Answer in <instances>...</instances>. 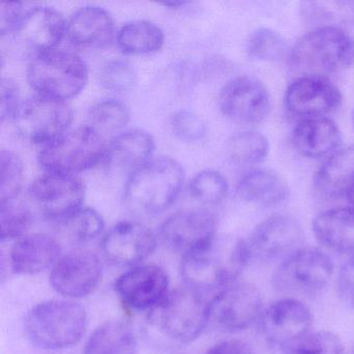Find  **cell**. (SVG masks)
<instances>
[{
	"label": "cell",
	"mask_w": 354,
	"mask_h": 354,
	"mask_svg": "<svg viewBox=\"0 0 354 354\" xmlns=\"http://www.w3.org/2000/svg\"><path fill=\"white\" fill-rule=\"evenodd\" d=\"M252 263L245 239L223 242L215 238L206 245L182 257L181 273L185 283L200 292L221 291L237 283Z\"/></svg>",
	"instance_id": "obj_1"
},
{
	"label": "cell",
	"mask_w": 354,
	"mask_h": 354,
	"mask_svg": "<svg viewBox=\"0 0 354 354\" xmlns=\"http://www.w3.org/2000/svg\"><path fill=\"white\" fill-rule=\"evenodd\" d=\"M184 183V171L169 157L152 158L131 174L125 189L128 206L134 212L155 215L175 202Z\"/></svg>",
	"instance_id": "obj_2"
},
{
	"label": "cell",
	"mask_w": 354,
	"mask_h": 354,
	"mask_svg": "<svg viewBox=\"0 0 354 354\" xmlns=\"http://www.w3.org/2000/svg\"><path fill=\"white\" fill-rule=\"evenodd\" d=\"M86 324V310L80 304L49 300L37 304L28 312L24 329L28 339L37 347L59 350L80 343Z\"/></svg>",
	"instance_id": "obj_3"
},
{
	"label": "cell",
	"mask_w": 354,
	"mask_h": 354,
	"mask_svg": "<svg viewBox=\"0 0 354 354\" xmlns=\"http://www.w3.org/2000/svg\"><path fill=\"white\" fill-rule=\"evenodd\" d=\"M291 62L302 75L326 77L344 71L354 64V39L342 28H314L294 45Z\"/></svg>",
	"instance_id": "obj_4"
},
{
	"label": "cell",
	"mask_w": 354,
	"mask_h": 354,
	"mask_svg": "<svg viewBox=\"0 0 354 354\" xmlns=\"http://www.w3.org/2000/svg\"><path fill=\"white\" fill-rule=\"evenodd\" d=\"M149 322L169 341L190 343L209 324V301L192 288L174 290L149 312Z\"/></svg>",
	"instance_id": "obj_5"
},
{
	"label": "cell",
	"mask_w": 354,
	"mask_h": 354,
	"mask_svg": "<svg viewBox=\"0 0 354 354\" xmlns=\"http://www.w3.org/2000/svg\"><path fill=\"white\" fill-rule=\"evenodd\" d=\"M88 78V67L82 57L63 49L37 55L28 69V82L38 95L62 101L82 93Z\"/></svg>",
	"instance_id": "obj_6"
},
{
	"label": "cell",
	"mask_w": 354,
	"mask_h": 354,
	"mask_svg": "<svg viewBox=\"0 0 354 354\" xmlns=\"http://www.w3.org/2000/svg\"><path fill=\"white\" fill-rule=\"evenodd\" d=\"M104 138L90 126L69 130L46 145L39 154V162L47 173L74 175L104 159Z\"/></svg>",
	"instance_id": "obj_7"
},
{
	"label": "cell",
	"mask_w": 354,
	"mask_h": 354,
	"mask_svg": "<svg viewBox=\"0 0 354 354\" xmlns=\"http://www.w3.org/2000/svg\"><path fill=\"white\" fill-rule=\"evenodd\" d=\"M335 274L333 259L320 248H302L277 266L272 285L277 291L316 295L328 286Z\"/></svg>",
	"instance_id": "obj_8"
},
{
	"label": "cell",
	"mask_w": 354,
	"mask_h": 354,
	"mask_svg": "<svg viewBox=\"0 0 354 354\" xmlns=\"http://www.w3.org/2000/svg\"><path fill=\"white\" fill-rule=\"evenodd\" d=\"M73 111L66 101L37 96L21 102L14 115V127L20 138L44 146L69 131Z\"/></svg>",
	"instance_id": "obj_9"
},
{
	"label": "cell",
	"mask_w": 354,
	"mask_h": 354,
	"mask_svg": "<svg viewBox=\"0 0 354 354\" xmlns=\"http://www.w3.org/2000/svg\"><path fill=\"white\" fill-rule=\"evenodd\" d=\"M245 241L252 262L279 266L304 248V230L293 216L274 214L259 223Z\"/></svg>",
	"instance_id": "obj_10"
},
{
	"label": "cell",
	"mask_w": 354,
	"mask_h": 354,
	"mask_svg": "<svg viewBox=\"0 0 354 354\" xmlns=\"http://www.w3.org/2000/svg\"><path fill=\"white\" fill-rule=\"evenodd\" d=\"M263 310L261 292L254 285L237 281L209 301V324L223 333H238L260 320Z\"/></svg>",
	"instance_id": "obj_11"
},
{
	"label": "cell",
	"mask_w": 354,
	"mask_h": 354,
	"mask_svg": "<svg viewBox=\"0 0 354 354\" xmlns=\"http://www.w3.org/2000/svg\"><path fill=\"white\" fill-rule=\"evenodd\" d=\"M313 321L312 310L304 302L286 297L265 308L259 324L267 343L286 351L310 333Z\"/></svg>",
	"instance_id": "obj_12"
},
{
	"label": "cell",
	"mask_w": 354,
	"mask_h": 354,
	"mask_svg": "<svg viewBox=\"0 0 354 354\" xmlns=\"http://www.w3.org/2000/svg\"><path fill=\"white\" fill-rule=\"evenodd\" d=\"M86 189L74 175L47 173L30 188L32 205L51 221H61L82 208Z\"/></svg>",
	"instance_id": "obj_13"
},
{
	"label": "cell",
	"mask_w": 354,
	"mask_h": 354,
	"mask_svg": "<svg viewBox=\"0 0 354 354\" xmlns=\"http://www.w3.org/2000/svg\"><path fill=\"white\" fill-rule=\"evenodd\" d=\"M216 231L217 219L212 212L192 209L169 216L161 225L160 238L167 248L183 257L213 241Z\"/></svg>",
	"instance_id": "obj_14"
},
{
	"label": "cell",
	"mask_w": 354,
	"mask_h": 354,
	"mask_svg": "<svg viewBox=\"0 0 354 354\" xmlns=\"http://www.w3.org/2000/svg\"><path fill=\"white\" fill-rule=\"evenodd\" d=\"M115 290L126 308L151 312L169 294V277L156 265H138L118 277Z\"/></svg>",
	"instance_id": "obj_15"
},
{
	"label": "cell",
	"mask_w": 354,
	"mask_h": 354,
	"mask_svg": "<svg viewBox=\"0 0 354 354\" xmlns=\"http://www.w3.org/2000/svg\"><path fill=\"white\" fill-rule=\"evenodd\" d=\"M219 107L225 117L236 123L258 124L268 115L270 97L260 80L239 76L221 88Z\"/></svg>",
	"instance_id": "obj_16"
},
{
	"label": "cell",
	"mask_w": 354,
	"mask_h": 354,
	"mask_svg": "<svg viewBox=\"0 0 354 354\" xmlns=\"http://www.w3.org/2000/svg\"><path fill=\"white\" fill-rule=\"evenodd\" d=\"M341 103L339 88L324 76L302 75L288 86L285 94L286 109L301 119L326 117Z\"/></svg>",
	"instance_id": "obj_17"
},
{
	"label": "cell",
	"mask_w": 354,
	"mask_h": 354,
	"mask_svg": "<svg viewBox=\"0 0 354 354\" xmlns=\"http://www.w3.org/2000/svg\"><path fill=\"white\" fill-rule=\"evenodd\" d=\"M65 34L63 14L50 7H28L12 32L16 42L35 57L57 49Z\"/></svg>",
	"instance_id": "obj_18"
},
{
	"label": "cell",
	"mask_w": 354,
	"mask_h": 354,
	"mask_svg": "<svg viewBox=\"0 0 354 354\" xmlns=\"http://www.w3.org/2000/svg\"><path fill=\"white\" fill-rule=\"evenodd\" d=\"M102 279V265L92 252H74L61 257L53 267L50 283L53 289L69 298L90 295Z\"/></svg>",
	"instance_id": "obj_19"
},
{
	"label": "cell",
	"mask_w": 354,
	"mask_h": 354,
	"mask_svg": "<svg viewBox=\"0 0 354 354\" xmlns=\"http://www.w3.org/2000/svg\"><path fill=\"white\" fill-rule=\"evenodd\" d=\"M154 233L142 223L122 221L111 227L101 242L105 259L118 266H138L156 248Z\"/></svg>",
	"instance_id": "obj_20"
},
{
	"label": "cell",
	"mask_w": 354,
	"mask_h": 354,
	"mask_svg": "<svg viewBox=\"0 0 354 354\" xmlns=\"http://www.w3.org/2000/svg\"><path fill=\"white\" fill-rule=\"evenodd\" d=\"M296 150L308 158L330 157L341 148L343 136L335 122L326 117L301 119L292 134Z\"/></svg>",
	"instance_id": "obj_21"
},
{
	"label": "cell",
	"mask_w": 354,
	"mask_h": 354,
	"mask_svg": "<svg viewBox=\"0 0 354 354\" xmlns=\"http://www.w3.org/2000/svg\"><path fill=\"white\" fill-rule=\"evenodd\" d=\"M62 248L55 238L32 234L20 238L10 252L12 270L18 274L34 275L55 266L61 258Z\"/></svg>",
	"instance_id": "obj_22"
},
{
	"label": "cell",
	"mask_w": 354,
	"mask_h": 354,
	"mask_svg": "<svg viewBox=\"0 0 354 354\" xmlns=\"http://www.w3.org/2000/svg\"><path fill=\"white\" fill-rule=\"evenodd\" d=\"M154 150V140L148 132L130 130L113 138L103 160L113 171L132 174L152 159Z\"/></svg>",
	"instance_id": "obj_23"
},
{
	"label": "cell",
	"mask_w": 354,
	"mask_h": 354,
	"mask_svg": "<svg viewBox=\"0 0 354 354\" xmlns=\"http://www.w3.org/2000/svg\"><path fill=\"white\" fill-rule=\"evenodd\" d=\"M313 232L319 243L331 252L354 254V208L341 207L315 217Z\"/></svg>",
	"instance_id": "obj_24"
},
{
	"label": "cell",
	"mask_w": 354,
	"mask_h": 354,
	"mask_svg": "<svg viewBox=\"0 0 354 354\" xmlns=\"http://www.w3.org/2000/svg\"><path fill=\"white\" fill-rule=\"evenodd\" d=\"M113 32L111 14L96 6L80 8L67 22L68 38L76 46H104L111 42Z\"/></svg>",
	"instance_id": "obj_25"
},
{
	"label": "cell",
	"mask_w": 354,
	"mask_h": 354,
	"mask_svg": "<svg viewBox=\"0 0 354 354\" xmlns=\"http://www.w3.org/2000/svg\"><path fill=\"white\" fill-rule=\"evenodd\" d=\"M354 187V145L331 155L314 177V188L326 198H347Z\"/></svg>",
	"instance_id": "obj_26"
},
{
	"label": "cell",
	"mask_w": 354,
	"mask_h": 354,
	"mask_svg": "<svg viewBox=\"0 0 354 354\" xmlns=\"http://www.w3.org/2000/svg\"><path fill=\"white\" fill-rule=\"evenodd\" d=\"M237 194L245 202L269 207L283 203L288 198L289 188L279 174L257 169L241 178L237 185Z\"/></svg>",
	"instance_id": "obj_27"
},
{
	"label": "cell",
	"mask_w": 354,
	"mask_h": 354,
	"mask_svg": "<svg viewBox=\"0 0 354 354\" xmlns=\"http://www.w3.org/2000/svg\"><path fill=\"white\" fill-rule=\"evenodd\" d=\"M138 339L131 327L122 321L100 325L88 337L84 354H136Z\"/></svg>",
	"instance_id": "obj_28"
},
{
	"label": "cell",
	"mask_w": 354,
	"mask_h": 354,
	"mask_svg": "<svg viewBox=\"0 0 354 354\" xmlns=\"http://www.w3.org/2000/svg\"><path fill=\"white\" fill-rule=\"evenodd\" d=\"M118 45L127 55H150L165 44V32L148 20H132L120 28Z\"/></svg>",
	"instance_id": "obj_29"
},
{
	"label": "cell",
	"mask_w": 354,
	"mask_h": 354,
	"mask_svg": "<svg viewBox=\"0 0 354 354\" xmlns=\"http://www.w3.org/2000/svg\"><path fill=\"white\" fill-rule=\"evenodd\" d=\"M227 153L238 165H257L268 156V140L258 131L239 132L227 140Z\"/></svg>",
	"instance_id": "obj_30"
},
{
	"label": "cell",
	"mask_w": 354,
	"mask_h": 354,
	"mask_svg": "<svg viewBox=\"0 0 354 354\" xmlns=\"http://www.w3.org/2000/svg\"><path fill=\"white\" fill-rule=\"evenodd\" d=\"M130 119L127 105L117 99H105L93 105L88 113V125L104 138L121 131Z\"/></svg>",
	"instance_id": "obj_31"
},
{
	"label": "cell",
	"mask_w": 354,
	"mask_h": 354,
	"mask_svg": "<svg viewBox=\"0 0 354 354\" xmlns=\"http://www.w3.org/2000/svg\"><path fill=\"white\" fill-rule=\"evenodd\" d=\"M32 223L30 205L19 196L0 202V239H20L28 231Z\"/></svg>",
	"instance_id": "obj_32"
},
{
	"label": "cell",
	"mask_w": 354,
	"mask_h": 354,
	"mask_svg": "<svg viewBox=\"0 0 354 354\" xmlns=\"http://www.w3.org/2000/svg\"><path fill=\"white\" fill-rule=\"evenodd\" d=\"M57 223L62 233L76 243H86L96 239L104 229L102 216L94 209L82 207Z\"/></svg>",
	"instance_id": "obj_33"
},
{
	"label": "cell",
	"mask_w": 354,
	"mask_h": 354,
	"mask_svg": "<svg viewBox=\"0 0 354 354\" xmlns=\"http://www.w3.org/2000/svg\"><path fill=\"white\" fill-rule=\"evenodd\" d=\"M308 21L317 28L337 24H354V1H308L302 7Z\"/></svg>",
	"instance_id": "obj_34"
},
{
	"label": "cell",
	"mask_w": 354,
	"mask_h": 354,
	"mask_svg": "<svg viewBox=\"0 0 354 354\" xmlns=\"http://www.w3.org/2000/svg\"><path fill=\"white\" fill-rule=\"evenodd\" d=\"M246 53L254 61L277 62L287 53L285 39L270 28H258L248 40Z\"/></svg>",
	"instance_id": "obj_35"
},
{
	"label": "cell",
	"mask_w": 354,
	"mask_h": 354,
	"mask_svg": "<svg viewBox=\"0 0 354 354\" xmlns=\"http://www.w3.org/2000/svg\"><path fill=\"white\" fill-rule=\"evenodd\" d=\"M190 196L205 205H216L229 192L227 179L219 171L205 169L196 174L190 182Z\"/></svg>",
	"instance_id": "obj_36"
},
{
	"label": "cell",
	"mask_w": 354,
	"mask_h": 354,
	"mask_svg": "<svg viewBox=\"0 0 354 354\" xmlns=\"http://www.w3.org/2000/svg\"><path fill=\"white\" fill-rule=\"evenodd\" d=\"M24 180V163L15 153H0V202L17 198Z\"/></svg>",
	"instance_id": "obj_37"
},
{
	"label": "cell",
	"mask_w": 354,
	"mask_h": 354,
	"mask_svg": "<svg viewBox=\"0 0 354 354\" xmlns=\"http://www.w3.org/2000/svg\"><path fill=\"white\" fill-rule=\"evenodd\" d=\"M285 354H344V346L330 331H314L288 348Z\"/></svg>",
	"instance_id": "obj_38"
},
{
	"label": "cell",
	"mask_w": 354,
	"mask_h": 354,
	"mask_svg": "<svg viewBox=\"0 0 354 354\" xmlns=\"http://www.w3.org/2000/svg\"><path fill=\"white\" fill-rule=\"evenodd\" d=\"M138 74L133 66L123 59L109 62L101 71V82L113 92H127L136 86Z\"/></svg>",
	"instance_id": "obj_39"
},
{
	"label": "cell",
	"mask_w": 354,
	"mask_h": 354,
	"mask_svg": "<svg viewBox=\"0 0 354 354\" xmlns=\"http://www.w3.org/2000/svg\"><path fill=\"white\" fill-rule=\"evenodd\" d=\"M171 131L178 138L185 142H196L206 134L205 120L198 113L190 111H180L171 119Z\"/></svg>",
	"instance_id": "obj_40"
},
{
	"label": "cell",
	"mask_w": 354,
	"mask_h": 354,
	"mask_svg": "<svg viewBox=\"0 0 354 354\" xmlns=\"http://www.w3.org/2000/svg\"><path fill=\"white\" fill-rule=\"evenodd\" d=\"M19 90L15 82L10 78H3L0 84V119L13 120L19 109Z\"/></svg>",
	"instance_id": "obj_41"
},
{
	"label": "cell",
	"mask_w": 354,
	"mask_h": 354,
	"mask_svg": "<svg viewBox=\"0 0 354 354\" xmlns=\"http://www.w3.org/2000/svg\"><path fill=\"white\" fill-rule=\"evenodd\" d=\"M28 7L20 1H0V32L12 34L19 24Z\"/></svg>",
	"instance_id": "obj_42"
},
{
	"label": "cell",
	"mask_w": 354,
	"mask_h": 354,
	"mask_svg": "<svg viewBox=\"0 0 354 354\" xmlns=\"http://www.w3.org/2000/svg\"><path fill=\"white\" fill-rule=\"evenodd\" d=\"M337 292L344 301L354 306V254L350 256L339 268Z\"/></svg>",
	"instance_id": "obj_43"
},
{
	"label": "cell",
	"mask_w": 354,
	"mask_h": 354,
	"mask_svg": "<svg viewBox=\"0 0 354 354\" xmlns=\"http://www.w3.org/2000/svg\"><path fill=\"white\" fill-rule=\"evenodd\" d=\"M206 354H254V351L241 339H227L215 344Z\"/></svg>",
	"instance_id": "obj_44"
},
{
	"label": "cell",
	"mask_w": 354,
	"mask_h": 354,
	"mask_svg": "<svg viewBox=\"0 0 354 354\" xmlns=\"http://www.w3.org/2000/svg\"><path fill=\"white\" fill-rule=\"evenodd\" d=\"M187 1L184 0H171V1H165L162 5L165 7L173 8V9H178V8L182 7V6L187 5Z\"/></svg>",
	"instance_id": "obj_45"
},
{
	"label": "cell",
	"mask_w": 354,
	"mask_h": 354,
	"mask_svg": "<svg viewBox=\"0 0 354 354\" xmlns=\"http://www.w3.org/2000/svg\"><path fill=\"white\" fill-rule=\"evenodd\" d=\"M347 198L348 201H349L350 204H351L352 208H354V187L352 188L351 192L348 194Z\"/></svg>",
	"instance_id": "obj_46"
},
{
	"label": "cell",
	"mask_w": 354,
	"mask_h": 354,
	"mask_svg": "<svg viewBox=\"0 0 354 354\" xmlns=\"http://www.w3.org/2000/svg\"><path fill=\"white\" fill-rule=\"evenodd\" d=\"M353 122H354V111H353Z\"/></svg>",
	"instance_id": "obj_47"
},
{
	"label": "cell",
	"mask_w": 354,
	"mask_h": 354,
	"mask_svg": "<svg viewBox=\"0 0 354 354\" xmlns=\"http://www.w3.org/2000/svg\"><path fill=\"white\" fill-rule=\"evenodd\" d=\"M353 354H354V345H353Z\"/></svg>",
	"instance_id": "obj_48"
}]
</instances>
